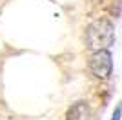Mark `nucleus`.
Here are the masks:
<instances>
[{
	"mask_svg": "<svg viewBox=\"0 0 122 120\" xmlns=\"http://www.w3.org/2000/svg\"><path fill=\"white\" fill-rule=\"evenodd\" d=\"M86 44L91 51L109 49L115 44V25L107 18H98L87 25Z\"/></svg>",
	"mask_w": 122,
	"mask_h": 120,
	"instance_id": "obj_1",
	"label": "nucleus"
},
{
	"mask_svg": "<svg viewBox=\"0 0 122 120\" xmlns=\"http://www.w3.org/2000/svg\"><path fill=\"white\" fill-rule=\"evenodd\" d=\"M89 71L91 75L98 80H107L113 71V56L109 49H100L93 51L91 58H89Z\"/></svg>",
	"mask_w": 122,
	"mask_h": 120,
	"instance_id": "obj_2",
	"label": "nucleus"
},
{
	"mask_svg": "<svg viewBox=\"0 0 122 120\" xmlns=\"http://www.w3.org/2000/svg\"><path fill=\"white\" fill-rule=\"evenodd\" d=\"M89 118V107L86 102L73 104L66 113V120H87Z\"/></svg>",
	"mask_w": 122,
	"mask_h": 120,
	"instance_id": "obj_3",
	"label": "nucleus"
},
{
	"mask_svg": "<svg viewBox=\"0 0 122 120\" xmlns=\"http://www.w3.org/2000/svg\"><path fill=\"white\" fill-rule=\"evenodd\" d=\"M120 115H122L120 107H117V109H115V113H113V116H111V120H120Z\"/></svg>",
	"mask_w": 122,
	"mask_h": 120,
	"instance_id": "obj_4",
	"label": "nucleus"
}]
</instances>
